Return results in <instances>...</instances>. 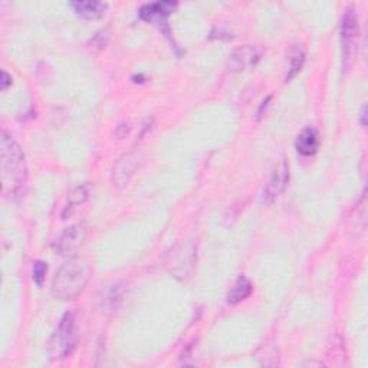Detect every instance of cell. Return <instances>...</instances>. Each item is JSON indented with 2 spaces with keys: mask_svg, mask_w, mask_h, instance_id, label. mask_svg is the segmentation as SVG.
Returning <instances> with one entry per match:
<instances>
[{
  "mask_svg": "<svg viewBox=\"0 0 368 368\" xmlns=\"http://www.w3.org/2000/svg\"><path fill=\"white\" fill-rule=\"evenodd\" d=\"M305 62V55L304 50L301 48H294L291 50V58H289V69L286 73V80H292V78L301 71L302 65Z\"/></svg>",
  "mask_w": 368,
  "mask_h": 368,
  "instance_id": "cell-15",
  "label": "cell"
},
{
  "mask_svg": "<svg viewBox=\"0 0 368 368\" xmlns=\"http://www.w3.org/2000/svg\"><path fill=\"white\" fill-rule=\"evenodd\" d=\"M46 272H48V267H46L45 262L36 260L35 264H34V272H32V275H34V281H35L39 286H42V283H43V281H45V276H46Z\"/></svg>",
  "mask_w": 368,
  "mask_h": 368,
  "instance_id": "cell-16",
  "label": "cell"
},
{
  "mask_svg": "<svg viewBox=\"0 0 368 368\" xmlns=\"http://www.w3.org/2000/svg\"><path fill=\"white\" fill-rule=\"evenodd\" d=\"M365 115H367V108H365V105H364V107H362V113H361V122H362V125H365L367 122H365Z\"/></svg>",
  "mask_w": 368,
  "mask_h": 368,
  "instance_id": "cell-18",
  "label": "cell"
},
{
  "mask_svg": "<svg viewBox=\"0 0 368 368\" xmlns=\"http://www.w3.org/2000/svg\"><path fill=\"white\" fill-rule=\"evenodd\" d=\"M71 8L75 10V13L85 19V20H97L101 19L107 10V3L97 2V0H90V2H71Z\"/></svg>",
  "mask_w": 368,
  "mask_h": 368,
  "instance_id": "cell-12",
  "label": "cell"
},
{
  "mask_svg": "<svg viewBox=\"0 0 368 368\" xmlns=\"http://www.w3.org/2000/svg\"><path fill=\"white\" fill-rule=\"evenodd\" d=\"M358 39V17L353 8H348L343 16L341 23V42H343L344 62L350 64L355 54V46Z\"/></svg>",
  "mask_w": 368,
  "mask_h": 368,
  "instance_id": "cell-5",
  "label": "cell"
},
{
  "mask_svg": "<svg viewBox=\"0 0 368 368\" xmlns=\"http://www.w3.org/2000/svg\"><path fill=\"white\" fill-rule=\"evenodd\" d=\"M262 58V49L253 45L236 48L230 54V66L234 71H245L256 65Z\"/></svg>",
  "mask_w": 368,
  "mask_h": 368,
  "instance_id": "cell-9",
  "label": "cell"
},
{
  "mask_svg": "<svg viewBox=\"0 0 368 368\" xmlns=\"http://www.w3.org/2000/svg\"><path fill=\"white\" fill-rule=\"evenodd\" d=\"M76 346L75 315L68 312L61 318L57 331L49 341V353L54 360H64L72 354Z\"/></svg>",
  "mask_w": 368,
  "mask_h": 368,
  "instance_id": "cell-3",
  "label": "cell"
},
{
  "mask_svg": "<svg viewBox=\"0 0 368 368\" xmlns=\"http://www.w3.org/2000/svg\"><path fill=\"white\" fill-rule=\"evenodd\" d=\"M139 164H140V159L137 154H125L124 157H121L117 164L114 166V171H113L114 183H117L118 186H124V184H127L129 178L136 174Z\"/></svg>",
  "mask_w": 368,
  "mask_h": 368,
  "instance_id": "cell-10",
  "label": "cell"
},
{
  "mask_svg": "<svg viewBox=\"0 0 368 368\" xmlns=\"http://www.w3.org/2000/svg\"><path fill=\"white\" fill-rule=\"evenodd\" d=\"M288 183H289V164L286 163V160H281L264 189V201L267 203L275 201L285 192Z\"/></svg>",
  "mask_w": 368,
  "mask_h": 368,
  "instance_id": "cell-8",
  "label": "cell"
},
{
  "mask_svg": "<svg viewBox=\"0 0 368 368\" xmlns=\"http://www.w3.org/2000/svg\"><path fill=\"white\" fill-rule=\"evenodd\" d=\"M92 272L91 262L85 257H72L57 271L52 281V295L58 301H72L80 297Z\"/></svg>",
  "mask_w": 368,
  "mask_h": 368,
  "instance_id": "cell-2",
  "label": "cell"
},
{
  "mask_svg": "<svg viewBox=\"0 0 368 368\" xmlns=\"http://www.w3.org/2000/svg\"><path fill=\"white\" fill-rule=\"evenodd\" d=\"M0 164H2V193L8 200H19L28 181V167L20 146L6 131L0 140Z\"/></svg>",
  "mask_w": 368,
  "mask_h": 368,
  "instance_id": "cell-1",
  "label": "cell"
},
{
  "mask_svg": "<svg viewBox=\"0 0 368 368\" xmlns=\"http://www.w3.org/2000/svg\"><path fill=\"white\" fill-rule=\"evenodd\" d=\"M197 256V246L192 242H181L170 253L169 268L177 278H186L192 274Z\"/></svg>",
  "mask_w": 368,
  "mask_h": 368,
  "instance_id": "cell-4",
  "label": "cell"
},
{
  "mask_svg": "<svg viewBox=\"0 0 368 368\" xmlns=\"http://www.w3.org/2000/svg\"><path fill=\"white\" fill-rule=\"evenodd\" d=\"M87 227L84 225H73L59 236L57 241V252L62 256L73 255L78 249H80L85 239H87Z\"/></svg>",
  "mask_w": 368,
  "mask_h": 368,
  "instance_id": "cell-6",
  "label": "cell"
},
{
  "mask_svg": "<svg viewBox=\"0 0 368 368\" xmlns=\"http://www.w3.org/2000/svg\"><path fill=\"white\" fill-rule=\"evenodd\" d=\"M176 8H177V3H173V2L147 3L140 9V17L143 20H147L155 26H159L162 31H164L169 35L167 17L171 15V12Z\"/></svg>",
  "mask_w": 368,
  "mask_h": 368,
  "instance_id": "cell-7",
  "label": "cell"
},
{
  "mask_svg": "<svg viewBox=\"0 0 368 368\" xmlns=\"http://www.w3.org/2000/svg\"><path fill=\"white\" fill-rule=\"evenodd\" d=\"M252 289H253V286H252L250 281L245 276H241L238 281H236L233 288L230 289V292L227 295V302L232 305H236V304L245 301L252 294Z\"/></svg>",
  "mask_w": 368,
  "mask_h": 368,
  "instance_id": "cell-13",
  "label": "cell"
},
{
  "mask_svg": "<svg viewBox=\"0 0 368 368\" xmlns=\"http://www.w3.org/2000/svg\"><path fill=\"white\" fill-rule=\"evenodd\" d=\"M295 148L301 155H305V157L313 155L320 148L318 131L312 127L304 128L295 140Z\"/></svg>",
  "mask_w": 368,
  "mask_h": 368,
  "instance_id": "cell-11",
  "label": "cell"
},
{
  "mask_svg": "<svg viewBox=\"0 0 368 368\" xmlns=\"http://www.w3.org/2000/svg\"><path fill=\"white\" fill-rule=\"evenodd\" d=\"M9 85H12V76L6 71H2V90H8Z\"/></svg>",
  "mask_w": 368,
  "mask_h": 368,
  "instance_id": "cell-17",
  "label": "cell"
},
{
  "mask_svg": "<svg viewBox=\"0 0 368 368\" xmlns=\"http://www.w3.org/2000/svg\"><path fill=\"white\" fill-rule=\"evenodd\" d=\"M88 194H90V193H88V187L85 186V184H81V186L75 187V189L72 190V193L69 194V199H68V203H66V206H65L62 218H65V216L68 215V212H69V215H71V210H72V208H75V207H78V206H81L83 203H85L87 199H88Z\"/></svg>",
  "mask_w": 368,
  "mask_h": 368,
  "instance_id": "cell-14",
  "label": "cell"
}]
</instances>
